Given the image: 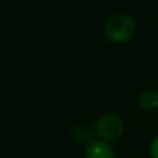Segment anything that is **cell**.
Here are the masks:
<instances>
[{"label": "cell", "mask_w": 158, "mask_h": 158, "mask_svg": "<svg viewBox=\"0 0 158 158\" xmlns=\"http://www.w3.org/2000/svg\"><path fill=\"white\" fill-rule=\"evenodd\" d=\"M72 137L74 139L76 143H80V144H89V139H91V133L89 130L83 125H76L72 130Z\"/></svg>", "instance_id": "obj_5"}, {"label": "cell", "mask_w": 158, "mask_h": 158, "mask_svg": "<svg viewBox=\"0 0 158 158\" xmlns=\"http://www.w3.org/2000/svg\"><path fill=\"white\" fill-rule=\"evenodd\" d=\"M125 133V123L118 115L105 114L97 120L95 134L104 141H116Z\"/></svg>", "instance_id": "obj_2"}, {"label": "cell", "mask_w": 158, "mask_h": 158, "mask_svg": "<svg viewBox=\"0 0 158 158\" xmlns=\"http://www.w3.org/2000/svg\"><path fill=\"white\" fill-rule=\"evenodd\" d=\"M84 158H115V151L108 141L98 139L85 146Z\"/></svg>", "instance_id": "obj_3"}, {"label": "cell", "mask_w": 158, "mask_h": 158, "mask_svg": "<svg viewBox=\"0 0 158 158\" xmlns=\"http://www.w3.org/2000/svg\"><path fill=\"white\" fill-rule=\"evenodd\" d=\"M150 155H151V158H158V136L151 141V146H150Z\"/></svg>", "instance_id": "obj_6"}, {"label": "cell", "mask_w": 158, "mask_h": 158, "mask_svg": "<svg viewBox=\"0 0 158 158\" xmlns=\"http://www.w3.org/2000/svg\"><path fill=\"white\" fill-rule=\"evenodd\" d=\"M136 32V23L133 17L125 13L112 15L108 18L104 27V35L110 44L120 45L130 41Z\"/></svg>", "instance_id": "obj_1"}, {"label": "cell", "mask_w": 158, "mask_h": 158, "mask_svg": "<svg viewBox=\"0 0 158 158\" xmlns=\"http://www.w3.org/2000/svg\"><path fill=\"white\" fill-rule=\"evenodd\" d=\"M139 105L141 109L147 110V112H152L158 108V91L154 88L144 89L140 94L139 98Z\"/></svg>", "instance_id": "obj_4"}]
</instances>
